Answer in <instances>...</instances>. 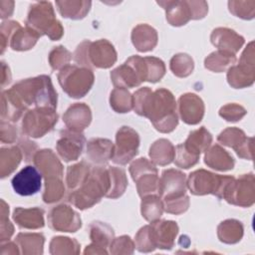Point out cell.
<instances>
[{"label":"cell","instance_id":"obj_1","mask_svg":"<svg viewBox=\"0 0 255 255\" xmlns=\"http://www.w3.org/2000/svg\"><path fill=\"white\" fill-rule=\"evenodd\" d=\"M132 107L137 115L148 118L161 132L172 131L178 124L175 100L168 90L152 92L147 87L141 88L132 96Z\"/></svg>","mask_w":255,"mask_h":255},{"label":"cell","instance_id":"obj_2","mask_svg":"<svg viewBox=\"0 0 255 255\" xmlns=\"http://www.w3.org/2000/svg\"><path fill=\"white\" fill-rule=\"evenodd\" d=\"M25 108L35 106L36 108H57V93L55 92L51 79L42 75L36 78L22 80L10 89Z\"/></svg>","mask_w":255,"mask_h":255},{"label":"cell","instance_id":"obj_3","mask_svg":"<svg viewBox=\"0 0 255 255\" xmlns=\"http://www.w3.org/2000/svg\"><path fill=\"white\" fill-rule=\"evenodd\" d=\"M109 169L94 167L84 183L69 196V201L80 209L90 208L107 195L110 189Z\"/></svg>","mask_w":255,"mask_h":255},{"label":"cell","instance_id":"obj_4","mask_svg":"<svg viewBox=\"0 0 255 255\" xmlns=\"http://www.w3.org/2000/svg\"><path fill=\"white\" fill-rule=\"evenodd\" d=\"M74 60L85 68H110L117 61V52L107 40L84 41L76 49Z\"/></svg>","mask_w":255,"mask_h":255},{"label":"cell","instance_id":"obj_5","mask_svg":"<svg viewBox=\"0 0 255 255\" xmlns=\"http://www.w3.org/2000/svg\"><path fill=\"white\" fill-rule=\"evenodd\" d=\"M26 23L27 27L33 29L41 36H49L52 41L60 39L64 32L61 23L55 18L50 2H37L31 5Z\"/></svg>","mask_w":255,"mask_h":255},{"label":"cell","instance_id":"obj_6","mask_svg":"<svg viewBox=\"0 0 255 255\" xmlns=\"http://www.w3.org/2000/svg\"><path fill=\"white\" fill-rule=\"evenodd\" d=\"M58 80L69 97L79 99L91 90L94 84V74L89 68L67 65L61 69Z\"/></svg>","mask_w":255,"mask_h":255},{"label":"cell","instance_id":"obj_7","mask_svg":"<svg viewBox=\"0 0 255 255\" xmlns=\"http://www.w3.org/2000/svg\"><path fill=\"white\" fill-rule=\"evenodd\" d=\"M233 178V176H222L199 169L189 174L187 185L190 192L195 195L211 193L218 198H223L224 191Z\"/></svg>","mask_w":255,"mask_h":255},{"label":"cell","instance_id":"obj_8","mask_svg":"<svg viewBox=\"0 0 255 255\" xmlns=\"http://www.w3.org/2000/svg\"><path fill=\"white\" fill-rule=\"evenodd\" d=\"M58 115L51 108H36L28 111L22 120V130L32 137H41L57 124Z\"/></svg>","mask_w":255,"mask_h":255},{"label":"cell","instance_id":"obj_9","mask_svg":"<svg viewBox=\"0 0 255 255\" xmlns=\"http://www.w3.org/2000/svg\"><path fill=\"white\" fill-rule=\"evenodd\" d=\"M129 172L132 179L136 183L139 196L143 197L147 194L157 192L159 178L157 169L146 158H138L130 164Z\"/></svg>","mask_w":255,"mask_h":255},{"label":"cell","instance_id":"obj_10","mask_svg":"<svg viewBox=\"0 0 255 255\" xmlns=\"http://www.w3.org/2000/svg\"><path fill=\"white\" fill-rule=\"evenodd\" d=\"M111 79L116 88H133L144 82V73L140 56H131L125 64L111 73Z\"/></svg>","mask_w":255,"mask_h":255},{"label":"cell","instance_id":"obj_11","mask_svg":"<svg viewBox=\"0 0 255 255\" xmlns=\"http://www.w3.org/2000/svg\"><path fill=\"white\" fill-rule=\"evenodd\" d=\"M116 140L112 159L116 163L127 164L137 154L139 136L131 128L123 127L117 132Z\"/></svg>","mask_w":255,"mask_h":255},{"label":"cell","instance_id":"obj_12","mask_svg":"<svg viewBox=\"0 0 255 255\" xmlns=\"http://www.w3.org/2000/svg\"><path fill=\"white\" fill-rule=\"evenodd\" d=\"M223 198L230 204L250 206L254 203V176L252 173L243 174L238 180L235 178L227 185Z\"/></svg>","mask_w":255,"mask_h":255},{"label":"cell","instance_id":"obj_13","mask_svg":"<svg viewBox=\"0 0 255 255\" xmlns=\"http://www.w3.org/2000/svg\"><path fill=\"white\" fill-rule=\"evenodd\" d=\"M185 174L179 170L166 169L158 181L157 192L162 201H169L185 195Z\"/></svg>","mask_w":255,"mask_h":255},{"label":"cell","instance_id":"obj_14","mask_svg":"<svg viewBox=\"0 0 255 255\" xmlns=\"http://www.w3.org/2000/svg\"><path fill=\"white\" fill-rule=\"evenodd\" d=\"M49 226L57 231L76 232L82 226L79 214L68 205L54 207L48 215Z\"/></svg>","mask_w":255,"mask_h":255},{"label":"cell","instance_id":"obj_15","mask_svg":"<svg viewBox=\"0 0 255 255\" xmlns=\"http://www.w3.org/2000/svg\"><path fill=\"white\" fill-rule=\"evenodd\" d=\"M41 181L42 173L39 169L32 165H27L12 178L11 183L16 193L22 196H29L40 190Z\"/></svg>","mask_w":255,"mask_h":255},{"label":"cell","instance_id":"obj_16","mask_svg":"<svg viewBox=\"0 0 255 255\" xmlns=\"http://www.w3.org/2000/svg\"><path fill=\"white\" fill-rule=\"evenodd\" d=\"M60 139L57 142V150L65 161L76 160L81 155L85 136L81 132L64 129L60 132Z\"/></svg>","mask_w":255,"mask_h":255},{"label":"cell","instance_id":"obj_17","mask_svg":"<svg viewBox=\"0 0 255 255\" xmlns=\"http://www.w3.org/2000/svg\"><path fill=\"white\" fill-rule=\"evenodd\" d=\"M217 140L224 145L235 149L237 154L243 158H252V137H246L245 133L236 128H229L222 131Z\"/></svg>","mask_w":255,"mask_h":255},{"label":"cell","instance_id":"obj_18","mask_svg":"<svg viewBox=\"0 0 255 255\" xmlns=\"http://www.w3.org/2000/svg\"><path fill=\"white\" fill-rule=\"evenodd\" d=\"M253 51L247 56L246 50L243 52L240 64L238 66H233L228 70L227 81L230 86L239 89L246 86H250L254 82V61L247 63V60L253 56Z\"/></svg>","mask_w":255,"mask_h":255},{"label":"cell","instance_id":"obj_19","mask_svg":"<svg viewBox=\"0 0 255 255\" xmlns=\"http://www.w3.org/2000/svg\"><path fill=\"white\" fill-rule=\"evenodd\" d=\"M178 109L181 120L188 125L198 124L204 115L202 100L195 94H184L178 100Z\"/></svg>","mask_w":255,"mask_h":255},{"label":"cell","instance_id":"obj_20","mask_svg":"<svg viewBox=\"0 0 255 255\" xmlns=\"http://www.w3.org/2000/svg\"><path fill=\"white\" fill-rule=\"evenodd\" d=\"M150 224L152 239L155 248L171 249L174 238L178 232V226L174 221H153Z\"/></svg>","mask_w":255,"mask_h":255},{"label":"cell","instance_id":"obj_21","mask_svg":"<svg viewBox=\"0 0 255 255\" xmlns=\"http://www.w3.org/2000/svg\"><path fill=\"white\" fill-rule=\"evenodd\" d=\"M166 11V20L172 26L185 25L192 19V9L190 1H158Z\"/></svg>","mask_w":255,"mask_h":255},{"label":"cell","instance_id":"obj_22","mask_svg":"<svg viewBox=\"0 0 255 255\" xmlns=\"http://www.w3.org/2000/svg\"><path fill=\"white\" fill-rule=\"evenodd\" d=\"M92 114L90 108L85 104H75L71 106L63 116V122L68 129L81 132L91 123Z\"/></svg>","mask_w":255,"mask_h":255},{"label":"cell","instance_id":"obj_23","mask_svg":"<svg viewBox=\"0 0 255 255\" xmlns=\"http://www.w3.org/2000/svg\"><path fill=\"white\" fill-rule=\"evenodd\" d=\"M34 163L42 173V175L47 178L63 176V166L59 161L58 157L51 149L39 150L34 155Z\"/></svg>","mask_w":255,"mask_h":255},{"label":"cell","instance_id":"obj_24","mask_svg":"<svg viewBox=\"0 0 255 255\" xmlns=\"http://www.w3.org/2000/svg\"><path fill=\"white\" fill-rule=\"evenodd\" d=\"M211 43L221 51L235 53L244 44V38L227 28H217L212 31Z\"/></svg>","mask_w":255,"mask_h":255},{"label":"cell","instance_id":"obj_25","mask_svg":"<svg viewBox=\"0 0 255 255\" xmlns=\"http://www.w3.org/2000/svg\"><path fill=\"white\" fill-rule=\"evenodd\" d=\"M113 142L106 138H93L87 145V157L97 164H104L114 155Z\"/></svg>","mask_w":255,"mask_h":255},{"label":"cell","instance_id":"obj_26","mask_svg":"<svg viewBox=\"0 0 255 255\" xmlns=\"http://www.w3.org/2000/svg\"><path fill=\"white\" fill-rule=\"evenodd\" d=\"M44 211L40 208L18 207L13 212V219L17 225L26 229H37L44 226Z\"/></svg>","mask_w":255,"mask_h":255},{"label":"cell","instance_id":"obj_27","mask_svg":"<svg viewBox=\"0 0 255 255\" xmlns=\"http://www.w3.org/2000/svg\"><path fill=\"white\" fill-rule=\"evenodd\" d=\"M131 41L136 50L139 52H147L155 47L157 43V33L152 27L146 24H140L133 28Z\"/></svg>","mask_w":255,"mask_h":255},{"label":"cell","instance_id":"obj_28","mask_svg":"<svg viewBox=\"0 0 255 255\" xmlns=\"http://www.w3.org/2000/svg\"><path fill=\"white\" fill-rule=\"evenodd\" d=\"M90 238L96 247L94 253H107L105 248L114 240V230L106 223L95 221L90 225Z\"/></svg>","mask_w":255,"mask_h":255},{"label":"cell","instance_id":"obj_29","mask_svg":"<svg viewBox=\"0 0 255 255\" xmlns=\"http://www.w3.org/2000/svg\"><path fill=\"white\" fill-rule=\"evenodd\" d=\"M212 141V136L208 130L204 127L193 130L189 133L187 139L184 143H181L183 148L190 152L191 154L198 156L200 155L201 151L207 149Z\"/></svg>","mask_w":255,"mask_h":255},{"label":"cell","instance_id":"obj_30","mask_svg":"<svg viewBox=\"0 0 255 255\" xmlns=\"http://www.w3.org/2000/svg\"><path fill=\"white\" fill-rule=\"evenodd\" d=\"M204 162L211 168L217 170H229L234 166L233 157L218 144H215L209 150H206Z\"/></svg>","mask_w":255,"mask_h":255},{"label":"cell","instance_id":"obj_31","mask_svg":"<svg viewBox=\"0 0 255 255\" xmlns=\"http://www.w3.org/2000/svg\"><path fill=\"white\" fill-rule=\"evenodd\" d=\"M149 156L159 165L169 164L175 156V148L167 139L161 138L156 140L149 149Z\"/></svg>","mask_w":255,"mask_h":255},{"label":"cell","instance_id":"obj_32","mask_svg":"<svg viewBox=\"0 0 255 255\" xmlns=\"http://www.w3.org/2000/svg\"><path fill=\"white\" fill-rule=\"evenodd\" d=\"M22 158V150L18 146H11L0 150V174L4 178L17 168Z\"/></svg>","mask_w":255,"mask_h":255},{"label":"cell","instance_id":"obj_33","mask_svg":"<svg viewBox=\"0 0 255 255\" xmlns=\"http://www.w3.org/2000/svg\"><path fill=\"white\" fill-rule=\"evenodd\" d=\"M90 1H57L56 5L60 14L65 18L82 19L89 12Z\"/></svg>","mask_w":255,"mask_h":255},{"label":"cell","instance_id":"obj_34","mask_svg":"<svg viewBox=\"0 0 255 255\" xmlns=\"http://www.w3.org/2000/svg\"><path fill=\"white\" fill-rule=\"evenodd\" d=\"M217 231L218 237L221 242L233 244L240 241V239L242 238L243 226L241 222L237 220L228 219L219 224Z\"/></svg>","mask_w":255,"mask_h":255},{"label":"cell","instance_id":"obj_35","mask_svg":"<svg viewBox=\"0 0 255 255\" xmlns=\"http://www.w3.org/2000/svg\"><path fill=\"white\" fill-rule=\"evenodd\" d=\"M44 239L41 233H19L16 242L24 254H42Z\"/></svg>","mask_w":255,"mask_h":255},{"label":"cell","instance_id":"obj_36","mask_svg":"<svg viewBox=\"0 0 255 255\" xmlns=\"http://www.w3.org/2000/svg\"><path fill=\"white\" fill-rule=\"evenodd\" d=\"M161 198L156 195L143 196L141 201V214L147 221L153 222L157 220L163 212L164 206Z\"/></svg>","mask_w":255,"mask_h":255},{"label":"cell","instance_id":"obj_37","mask_svg":"<svg viewBox=\"0 0 255 255\" xmlns=\"http://www.w3.org/2000/svg\"><path fill=\"white\" fill-rule=\"evenodd\" d=\"M235 55L226 51L218 50L211 53L204 61V66L206 69L220 73L224 71L229 65L235 62Z\"/></svg>","mask_w":255,"mask_h":255},{"label":"cell","instance_id":"obj_38","mask_svg":"<svg viewBox=\"0 0 255 255\" xmlns=\"http://www.w3.org/2000/svg\"><path fill=\"white\" fill-rule=\"evenodd\" d=\"M141 63L145 81L155 83L160 81V79L164 76L165 66L160 59L154 57H141Z\"/></svg>","mask_w":255,"mask_h":255},{"label":"cell","instance_id":"obj_39","mask_svg":"<svg viewBox=\"0 0 255 255\" xmlns=\"http://www.w3.org/2000/svg\"><path fill=\"white\" fill-rule=\"evenodd\" d=\"M110 173V189L107 193V197L117 198L121 196L128 185V180L126 177V172L122 168L109 167Z\"/></svg>","mask_w":255,"mask_h":255},{"label":"cell","instance_id":"obj_40","mask_svg":"<svg viewBox=\"0 0 255 255\" xmlns=\"http://www.w3.org/2000/svg\"><path fill=\"white\" fill-rule=\"evenodd\" d=\"M90 173H91L90 166L86 164L85 161L69 166L67 170V178H66L68 188L75 189L76 187L81 186L84 183V181L88 178Z\"/></svg>","mask_w":255,"mask_h":255},{"label":"cell","instance_id":"obj_41","mask_svg":"<svg viewBox=\"0 0 255 255\" xmlns=\"http://www.w3.org/2000/svg\"><path fill=\"white\" fill-rule=\"evenodd\" d=\"M110 103L117 113H128L132 108V96L125 88H116L111 93Z\"/></svg>","mask_w":255,"mask_h":255},{"label":"cell","instance_id":"obj_42","mask_svg":"<svg viewBox=\"0 0 255 255\" xmlns=\"http://www.w3.org/2000/svg\"><path fill=\"white\" fill-rule=\"evenodd\" d=\"M65 192V187L62 178L52 177L45 179V191L43 200L46 203H53L59 201Z\"/></svg>","mask_w":255,"mask_h":255},{"label":"cell","instance_id":"obj_43","mask_svg":"<svg viewBox=\"0 0 255 255\" xmlns=\"http://www.w3.org/2000/svg\"><path fill=\"white\" fill-rule=\"evenodd\" d=\"M170 70L172 73L180 78L187 77L192 73L193 70V60L187 54H177L170 60Z\"/></svg>","mask_w":255,"mask_h":255},{"label":"cell","instance_id":"obj_44","mask_svg":"<svg viewBox=\"0 0 255 255\" xmlns=\"http://www.w3.org/2000/svg\"><path fill=\"white\" fill-rule=\"evenodd\" d=\"M135 247L139 252H150L155 249L152 239L150 225H145L140 228L135 236Z\"/></svg>","mask_w":255,"mask_h":255},{"label":"cell","instance_id":"obj_45","mask_svg":"<svg viewBox=\"0 0 255 255\" xmlns=\"http://www.w3.org/2000/svg\"><path fill=\"white\" fill-rule=\"evenodd\" d=\"M71 53L65 49L63 46L55 47L49 56V62L53 70H58L60 68H64L68 65L69 61L71 60Z\"/></svg>","mask_w":255,"mask_h":255},{"label":"cell","instance_id":"obj_46","mask_svg":"<svg viewBox=\"0 0 255 255\" xmlns=\"http://www.w3.org/2000/svg\"><path fill=\"white\" fill-rule=\"evenodd\" d=\"M175 164L181 168H189L197 163L199 157L191 154L187 150H185L182 144H178L175 149V156H174Z\"/></svg>","mask_w":255,"mask_h":255},{"label":"cell","instance_id":"obj_47","mask_svg":"<svg viewBox=\"0 0 255 255\" xmlns=\"http://www.w3.org/2000/svg\"><path fill=\"white\" fill-rule=\"evenodd\" d=\"M67 247H71L79 250L80 245L76 240L68 237H61V236L54 237L50 243V252L52 254H57V253L65 254V253H68V251L66 250Z\"/></svg>","mask_w":255,"mask_h":255},{"label":"cell","instance_id":"obj_48","mask_svg":"<svg viewBox=\"0 0 255 255\" xmlns=\"http://www.w3.org/2000/svg\"><path fill=\"white\" fill-rule=\"evenodd\" d=\"M246 114L245 109L235 104H229L222 107L219 111L220 117L225 119L227 122H237Z\"/></svg>","mask_w":255,"mask_h":255},{"label":"cell","instance_id":"obj_49","mask_svg":"<svg viewBox=\"0 0 255 255\" xmlns=\"http://www.w3.org/2000/svg\"><path fill=\"white\" fill-rule=\"evenodd\" d=\"M1 204L2 205H1V234H0V238H1V242H3L4 240H8L11 237V235L13 234L14 228L7 217V214L9 213V206L6 205L4 200H1Z\"/></svg>","mask_w":255,"mask_h":255},{"label":"cell","instance_id":"obj_50","mask_svg":"<svg viewBox=\"0 0 255 255\" xmlns=\"http://www.w3.org/2000/svg\"><path fill=\"white\" fill-rule=\"evenodd\" d=\"M110 246H111V252L115 254H119V253L131 254L133 252V247H134L129 236H126V235L113 240Z\"/></svg>","mask_w":255,"mask_h":255},{"label":"cell","instance_id":"obj_51","mask_svg":"<svg viewBox=\"0 0 255 255\" xmlns=\"http://www.w3.org/2000/svg\"><path fill=\"white\" fill-rule=\"evenodd\" d=\"M188 205H189V198L186 194L180 198L163 202L164 210L168 213H173V214H180L186 211L188 208Z\"/></svg>","mask_w":255,"mask_h":255},{"label":"cell","instance_id":"obj_52","mask_svg":"<svg viewBox=\"0 0 255 255\" xmlns=\"http://www.w3.org/2000/svg\"><path fill=\"white\" fill-rule=\"evenodd\" d=\"M17 137V129L9 123L1 122V141L13 142Z\"/></svg>","mask_w":255,"mask_h":255}]
</instances>
